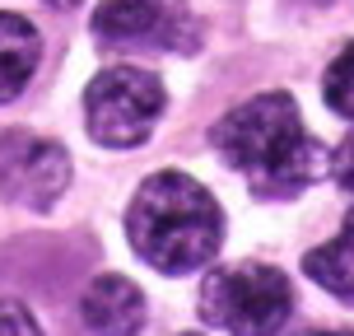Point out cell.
Wrapping results in <instances>:
<instances>
[{
	"mask_svg": "<svg viewBox=\"0 0 354 336\" xmlns=\"http://www.w3.org/2000/svg\"><path fill=\"white\" fill-rule=\"evenodd\" d=\"M303 271H308L326 294H336L340 303H354V220L331 238V243H322V248L308 252V257H303Z\"/></svg>",
	"mask_w": 354,
	"mask_h": 336,
	"instance_id": "obj_9",
	"label": "cell"
},
{
	"mask_svg": "<svg viewBox=\"0 0 354 336\" xmlns=\"http://www.w3.org/2000/svg\"><path fill=\"white\" fill-rule=\"evenodd\" d=\"M126 233L140 262H149L163 276H187L219 252L224 215L196 177L163 168L149 182H140L126 211Z\"/></svg>",
	"mask_w": 354,
	"mask_h": 336,
	"instance_id": "obj_2",
	"label": "cell"
},
{
	"mask_svg": "<svg viewBox=\"0 0 354 336\" xmlns=\"http://www.w3.org/2000/svg\"><path fill=\"white\" fill-rule=\"evenodd\" d=\"M42 61V37L24 15H0V103L19 98Z\"/></svg>",
	"mask_w": 354,
	"mask_h": 336,
	"instance_id": "obj_8",
	"label": "cell"
},
{
	"mask_svg": "<svg viewBox=\"0 0 354 336\" xmlns=\"http://www.w3.org/2000/svg\"><path fill=\"white\" fill-rule=\"evenodd\" d=\"M322 89H326V107H331L336 117H345V122H354V42L331 61Z\"/></svg>",
	"mask_w": 354,
	"mask_h": 336,
	"instance_id": "obj_10",
	"label": "cell"
},
{
	"mask_svg": "<svg viewBox=\"0 0 354 336\" xmlns=\"http://www.w3.org/2000/svg\"><path fill=\"white\" fill-rule=\"evenodd\" d=\"M331 177H336V187L354 201V136L336 150V159H331Z\"/></svg>",
	"mask_w": 354,
	"mask_h": 336,
	"instance_id": "obj_12",
	"label": "cell"
},
{
	"mask_svg": "<svg viewBox=\"0 0 354 336\" xmlns=\"http://www.w3.org/2000/svg\"><path fill=\"white\" fill-rule=\"evenodd\" d=\"M163 112V85L140 66H107L84 89V122L98 145H140Z\"/></svg>",
	"mask_w": 354,
	"mask_h": 336,
	"instance_id": "obj_4",
	"label": "cell"
},
{
	"mask_svg": "<svg viewBox=\"0 0 354 336\" xmlns=\"http://www.w3.org/2000/svg\"><path fill=\"white\" fill-rule=\"evenodd\" d=\"M71 182L66 150L33 131H5L0 141V196L24 211H47Z\"/></svg>",
	"mask_w": 354,
	"mask_h": 336,
	"instance_id": "obj_6",
	"label": "cell"
},
{
	"mask_svg": "<svg viewBox=\"0 0 354 336\" xmlns=\"http://www.w3.org/2000/svg\"><path fill=\"white\" fill-rule=\"evenodd\" d=\"M308 336H354V332H308Z\"/></svg>",
	"mask_w": 354,
	"mask_h": 336,
	"instance_id": "obj_13",
	"label": "cell"
},
{
	"mask_svg": "<svg viewBox=\"0 0 354 336\" xmlns=\"http://www.w3.org/2000/svg\"><path fill=\"white\" fill-rule=\"evenodd\" d=\"M93 37L126 52H192L196 28L182 0H103L93 15Z\"/></svg>",
	"mask_w": 354,
	"mask_h": 336,
	"instance_id": "obj_5",
	"label": "cell"
},
{
	"mask_svg": "<svg viewBox=\"0 0 354 336\" xmlns=\"http://www.w3.org/2000/svg\"><path fill=\"white\" fill-rule=\"evenodd\" d=\"M80 313L93 336H136L145 327V294L126 276H98L84 290Z\"/></svg>",
	"mask_w": 354,
	"mask_h": 336,
	"instance_id": "obj_7",
	"label": "cell"
},
{
	"mask_svg": "<svg viewBox=\"0 0 354 336\" xmlns=\"http://www.w3.org/2000/svg\"><path fill=\"white\" fill-rule=\"evenodd\" d=\"M52 5H61V10H71V5H80V0H52Z\"/></svg>",
	"mask_w": 354,
	"mask_h": 336,
	"instance_id": "obj_14",
	"label": "cell"
},
{
	"mask_svg": "<svg viewBox=\"0 0 354 336\" xmlns=\"http://www.w3.org/2000/svg\"><path fill=\"white\" fill-rule=\"evenodd\" d=\"M214 150L266 201L299 196L322 168V145L308 136L289 94H257L214 126Z\"/></svg>",
	"mask_w": 354,
	"mask_h": 336,
	"instance_id": "obj_1",
	"label": "cell"
},
{
	"mask_svg": "<svg viewBox=\"0 0 354 336\" xmlns=\"http://www.w3.org/2000/svg\"><path fill=\"white\" fill-rule=\"evenodd\" d=\"M294 313V290L275 266L243 262L201 285V318L229 336H275Z\"/></svg>",
	"mask_w": 354,
	"mask_h": 336,
	"instance_id": "obj_3",
	"label": "cell"
},
{
	"mask_svg": "<svg viewBox=\"0 0 354 336\" xmlns=\"http://www.w3.org/2000/svg\"><path fill=\"white\" fill-rule=\"evenodd\" d=\"M0 336H42V332L19 299H0Z\"/></svg>",
	"mask_w": 354,
	"mask_h": 336,
	"instance_id": "obj_11",
	"label": "cell"
}]
</instances>
